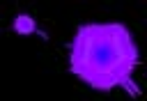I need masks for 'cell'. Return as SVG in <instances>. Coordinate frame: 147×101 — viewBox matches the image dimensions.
I'll use <instances>...</instances> for the list:
<instances>
[{
    "instance_id": "1",
    "label": "cell",
    "mask_w": 147,
    "mask_h": 101,
    "mask_svg": "<svg viewBox=\"0 0 147 101\" xmlns=\"http://www.w3.org/2000/svg\"><path fill=\"white\" fill-rule=\"evenodd\" d=\"M136 60L133 37L122 23L80 25L71 44V71L96 90H110L124 83Z\"/></svg>"
},
{
    "instance_id": "2",
    "label": "cell",
    "mask_w": 147,
    "mask_h": 101,
    "mask_svg": "<svg viewBox=\"0 0 147 101\" xmlns=\"http://www.w3.org/2000/svg\"><path fill=\"white\" fill-rule=\"evenodd\" d=\"M14 30L18 34H32L34 32V21L28 16V14H18L16 21H14Z\"/></svg>"
}]
</instances>
